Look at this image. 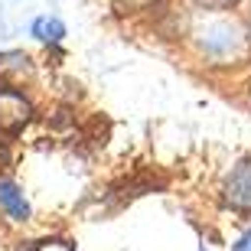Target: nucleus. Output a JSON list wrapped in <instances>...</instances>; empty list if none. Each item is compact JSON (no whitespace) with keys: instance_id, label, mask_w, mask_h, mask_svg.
<instances>
[{"instance_id":"nucleus-1","label":"nucleus","mask_w":251,"mask_h":251,"mask_svg":"<svg viewBox=\"0 0 251 251\" xmlns=\"http://www.w3.org/2000/svg\"><path fill=\"white\" fill-rule=\"evenodd\" d=\"M199 46H202L205 56L212 59H228V56H238L245 46L242 39V29L238 23H228V20H212L199 29Z\"/></svg>"},{"instance_id":"nucleus-2","label":"nucleus","mask_w":251,"mask_h":251,"mask_svg":"<svg viewBox=\"0 0 251 251\" xmlns=\"http://www.w3.org/2000/svg\"><path fill=\"white\" fill-rule=\"evenodd\" d=\"M29 101L23 95L13 88V85H0V130H7V134H17L23 124L29 121Z\"/></svg>"},{"instance_id":"nucleus-3","label":"nucleus","mask_w":251,"mask_h":251,"mask_svg":"<svg viewBox=\"0 0 251 251\" xmlns=\"http://www.w3.org/2000/svg\"><path fill=\"white\" fill-rule=\"evenodd\" d=\"M225 202L251 212V163H242L225 183Z\"/></svg>"},{"instance_id":"nucleus-4","label":"nucleus","mask_w":251,"mask_h":251,"mask_svg":"<svg viewBox=\"0 0 251 251\" xmlns=\"http://www.w3.org/2000/svg\"><path fill=\"white\" fill-rule=\"evenodd\" d=\"M0 209L10 215V219H29V202L23 199L17 183H10V179H0Z\"/></svg>"},{"instance_id":"nucleus-5","label":"nucleus","mask_w":251,"mask_h":251,"mask_svg":"<svg viewBox=\"0 0 251 251\" xmlns=\"http://www.w3.org/2000/svg\"><path fill=\"white\" fill-rule=\"evenodd\" d=\"M29 33H33L39 43H59V39L65 36V26H62V20H56V17H39V20H33Z\"/></svg>"},{"instance_id":"nucleus-6","label":"nucleus","mask_w":251,"mask_h":251,"mask_svg":"<svg viewBox=\"0 0 251 251\" xmlns=\"http://www.w3.org/2000/svg\"><path fill=\"white\" fill-rule=\"evenodd\" d=\"M196 7H202V10H228V7H235L238 0H193Z\"/></svg>"},{"instance_id":"nucleus-7","label":"nucleus","mask_w":251,"mask_h":251,"mask_svg":"<svg viewBox=\"0 0 251 251\" xmlns=\"http://www.w3.org/2000/svg\"><path fill=\"white\" fill-rule=\"evenodd\" d=\"M114 3L127 13V10H144V7H150V3H157V0H114Z\"/></svg>"},{"instance_id":"nucleus-8","label":"nucleus","mask_w":251,"mask_h":251,"mask_svg":"<svg viewBox=\"0 0 251 251\" xmlns=\"http://www.w3.org/2000/svg\"><path fill=\"white\" fill-rule=\"evenodd\" d=\"M36 251H72L69 245H62V242H43Z\"/></svg>"},{"instance_id":"nucleus-9","label":"nucleus","mask_w":251,"mask_h":251,"mask_svg":"<svg viewBox=\"0 0 251 251\" xmlns=\"http://www.w3.org/2000/svg\"><path fill=\"white\" fill-rule=\"evenodd\" d=\"M235 251H251V232H245V235H242V242L235 245Z\"/></svg>"}]
</instances>
